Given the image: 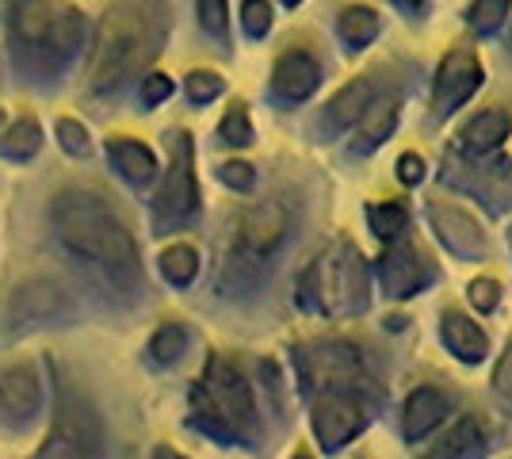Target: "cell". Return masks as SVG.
<instances>
[{
	"label": "cell",
	"mask_w": 512,
	"mask_h": 459,
	"mask_svg": "<svg viewBox=\"0 0 512 459\" xmlns=\"http://www.w3.org/2000/svg\"><path fill=\"white\" fill-rule=\"evenodd\" d=\"M398 180L402 184H421L425 180V161L417 153H402L398 157Z\"/></svg>",
	"instance_id": "cell-37"
},
{
	"label": "cell",
	"mask_w": 512,
	"mask_h": 459,
	"mask_svg": "<svg viewBox=\"0 0 512 459\" xmlns=\"http://www.w3.org/2000/svg\"><path fill=\"white\" fill-rule=\"evenodd\" d=\"M188 345H192V333L180 326V322H165V326L153 329L150 337V360L157 364V368H172L184 352H188Z\"/></svg>",
	"instance_id": "cell-26"
},
{
	"label": "cell",
	"mask_w": 512,
	"mask_h": 459,
	"mask_svg": "<svg viewBox=\"0 0 512 459\" xmlns=\"http://www.w3.org/2000/svg\"><path fill=\"white\" fill-rule=\"evenodd\" d=\"M444 341H448V349L459 356V360H467V364H478L486 349H490V341H486V333L474 326L470 318L463 314H444Z\"/></svg>",
	"instance_id": "cell-21"
},
{
	"label": "cell",
	"mask_w": 512,
	"mask_h": 459,
	"mask_svg": "<svg viewBox=\"0 0 512 459\" xmlns=\"http://www.w3.org/2000/svg\"><path fill=\"white\" fill-rule=\"evenodd\" d=\"M222 92H226V81H222L214 69H192V73L184 77V96H188V104H195V108L214 104Z\"/></svg>",
	"instance_id": "cell-30"
},
{
	"label": "cell",
	"mask_w": 512,
	"mask_h": 459,
	"mask_svg": "<svg viewBox=\"0 0 512 459\" xmlns=\"http://www.w3.org/2000/svg\"><path fill=\"white\" fill-rule=\"evenodd\" d=\"M482 85V66L470 50H455L448 62L440 66L436 77V111H451L467 100L474 88Z\"/></svg>",
	"instance_id": "cell-14"
},
{
	"label": "cell",
	"mask_w": 512,
	"mask_h": 459,
	"mask_svg": "<svg viewBox=\"0 0 512 459\" xmlns=\"http://www.w3.org/2000/svg\"><path fill=\"white\" fill-rule=\"evenodd\" d=\"M318 85L321 66L306 50H287L276 58V69H272V100L276 104H302L318 92Z\"/></svg>",
	"instance_id": "cell-11"
},
{
	"label": "cell",
	"mask_w": 512,
	"mask_h": 459,
	"mask_svg": "<svg viewBox=\"0 0 512 459\" xmlns=\"http://www.w3.org/2000/svg\"><path fill=\"white\" fill-rule=\"evenodd\" d=\"M279 4H287V8H299L302 0H279Z\"/></svg>",
	"instance_id": "cell-40"
},
{
	"label": "cell",
	"mask_w": 512,
	"mask_h": 459,
	"mask_svg": "<svg viewBox=\"0 0 512 459\" xmlns=\"http://www.w3.org/2000/svg\"><path fill=\"white\" fill-rule=\"evenodd\" d=\"M218 138L226 142V146H234V150H245V146H253L256 142V131H253V119H249V108L234 100L226 115H222V123H218Z\"/></svg>",
	"instance_id": "cell-28"
},
{
	"label": "cell",
	"mask_w": 512,
	"mask_h": 459,
	"mask_svg": "<svg viewBox=\"0 0 512 459\" xmlns=\"http://www.w3.org/2000/svg\"><path fill=\"white\" fill-rule=\"evenodd\" d=\"M92 444H96V433H92L88 410H81L77 402L65 398L62 414L54 421L39 459H92Z\"/></svg>",
	"instance_id": "cell-10"
},
{
	"label": "cell",
	"mask_w": 512,
	"mask_h": 459,
	"mask_svg": "<svg viewBox=\"0 0 512 459\" xmlns=\"http://www.w3.org/2000/svg\"><path fill=\"white\" fill-rule=\"evenodd\" d=\"M505 12H509V0H478V4H474V12H470V20L478 23L482 31H493Z\"/></svg>",
	"instance_id": "cell-35"
},
{
	"label": "cell",
	"mask_w": 512,
	"mask_h": 459,
	"mask_svg": "<svg viewBox=\"0 0 512 459\" xmlns=\"http://www.w3.org/2000/svg\"><path fill=\"white\" fill-rule=\"evenodd\" d=\"M43 150V123L31 119V115H20L12 119L4 131H0V157L12 161V165H27L35 161Z\"/></svg>",
	"instance_id": "cell-18"
},
{
	"label": "cell",
	"mask_w": 512,
	"mask_h": 459,
	"mask_svg": "<svg viewBox=\"0 0 512 459\" xmlns=\"http://www.w3.org/2000/svg\"><path fill=\"white\" fill-rule=\"evenodd\" d=\"M54 138H58V146H62L65 157H73V161H88L92 153H96V142H92V134L81 119H73V115H62L58 123H54Z\"/></svg>",
	"instance_id": "cell-27"
},
{
	"label": "cell",
	"mask_w": 512,
	"mask_h": 459,
	"mask_svg": "<svg viewBox=\"0 0 512 459\" xmlns=\"http://www.w3.org/2000/svg\"><path fill=\"white\" fill-rule=\"evenodd\" d=\"M153 459H184V456L172 452V448H165V444H157V448H153Z\"/></svg>",
	"instance_id": "cell-39"
},
{
	"label": "cell",
	"mask_w": 512,
	"mask_h": 459,
	"mask_svg": "<svg viewBox=\"0 0 512 459\" xmlns=\"http://www.w3.org/2000/svg\"><path fill=\"white\" fill-rule=\"evenodd\" d=\"M218 180H222L226 188H234V192H253L256 169L249 161H226V165H218Z\"/></svg>",
	"instance_id": "cell-34"
},
{
	"label": "cell",
	"mask_w": 512,
	"mask_h": 459,
	"mask_svg": "<svg viewBox=\"0 0 512 459\" xmlns=\"http://www.w3.org/2000/svg\"><path fill=\"white\" fill-rule=\"evenodd\" d=\"M4 127H8V123H4V111H0V131H4Z\"/></svg>",
	"instance_id": "cell-42"
},
{
	"label": "cell",
	"mask_w": 512,
	"mask_h": 459,
	"mask_svg": "<svg viewBox=\"0 0 512 459\" xmlns=\"http://www.w3.org/2000/svg\"><path fill=\"white\" fill-rule=\"evenodd\" d=\"M172 92H176V85H172V77L169 73H161V69H150L142 81H138V104L146 111L153 108H161L165 100H169Z\"/></svg>",
	"instance_id": "cell-32"
},
{
	"label": "cell",
	"mask_w": 512,
	"mask_h": 459,
	"mask_svg": "<svg viewBox=\"0 0 512 459\" xmlns=\"http://www.w3.org/2000/svg\"><path fill=\"white\" fill-rule=\"evenodd\" d=\"M169 169L153 192L150 222L157 234H172L199 215V176H195V138L188 131L169 134Z\"/></svg>",
	"instance_id": "cell-7"
},
{
	"label": "cell",
	"mask_w": 512,
	"mask_h": 459,
	"mask_svg": "<svg viewBox=\"0 0 512 459\" xmlns=\"http://www.w3.org/2000/svg\"><path fill=\"white\" fill-rule=\"evenodd\" d=\"M192 421L218 440H241L253 433V391L234 360H226L222 352L207 360L203 379L192 387Z\"/></svg>",
	"instance_id": "cell-5"
},
{
	"label": "cell",
	"mask_w": 512,
	"mask_h": 459,
	"mask_svg": "<svg viewBox=\"0 0 512 459\" xmlns=\"http://www.w3.org/2000/svg\"><path fill=\"white\" fill-rule=\"evenodd\" d=\"M428 219H432V226H436V234L444 238V245L455 249V253H463V257H478V253L486 249V234H482V226H478L474 215H467L463 207L444 203V199H432V203H428Z\"/></svg>",
	"instance_id": "cell-13"
},
{
	"label": "cell",
	"mask_w": 512,
	"mask_h": 459,
	"mask_svg": "<svg viewBox=\"0 0 512 459\" xmlns=\"http://www.w3.org/2000/svg\"><path fill=\"white\" fill-rule=\"evenodd\" d=\"M482 425H478V417H459L455 421V429H451L448 437L440 440V448L432 452V459H474L482 456Z\"/></svg>",
	"instance_id": "cell-23"
},
{
	"label": "cell",
	"mask_w": 512,
	"mask_h": 459,
	"mask_svg": "<svg viewBox=\"0 0 512 459\" xmlns=\"http://www.w3.org/2000/svg\"><path fill=\"white\" fill-rule=\"evenodd\" d=\"M8 58L23 85H58L81 58L88 20L77 4L65 0H8Z\"/></svg>",
	"instance_id": "cell-3"
},
{
	"label": "cell",
	"mask_w": 512,
	"mask_h": 459,
	"mask_svg": "<svg viewBox=\"0 0 512 459\" xmlns=\"http://www.w3.org/2000/svg\"><path fill=\"white\" fill-rule=\"evenodd\" d=\"M363 429V406L352 391H321L314 402V433L325 452H337L341 444Z\"/></svg>",
	"instance_id": "cell-8"
},
{
	"label": "cell",
	"mask_w": 512,
	"mask_h": 459,
	"mask_svg": "<svg viewBox=\"0 0 512 459\" xmlns=\"http://www.w3.org/2000/svg\"><path fill=\"white\" fill-rule=\"evenodd\" d=\"M172 31L169 0H111L88 50V96H115L134 77H146Z\"/></svg>",
	"instance_id": "cell-2"
},
{
	"label": "cell",
	"mask_w": 512,
	"mask_h": 459,
	"mask_svg": "<svg viewBox=\"0 0 512 459\" xmlns=\"http://www.w3.org/2000/svg\"><path fill=\"white\" fill-rule=\"evenodd\" d=\"M295 459H310V456H306V452H299V456H295Z\"/></svg>",
	"instance_id": "cell-43"
},
{
	"label": "cell",
	"mask_w": 512,
	"mask_h": 459,
	"mask_svg": "<svg viewBox=\"0 0 512 459\" xmlns=\"http://www.w3.org/2000/svg\"><path fill=\"white\" fill-rule=\"evenodd\" d=\"M509 111L505 108H490L482 111V115H474L467 127H463V142H467L470 150H493V146H501V138H509Z\"/></svg>",
	"instance_id": "cell-22"
},
{
	"label": "cell",
	"mask_w": 512,
	"mask_h": 459,
	"mask_svg": "<svg viewBox=\"0 0 512 459\" xmlns=\"http://www.w3.org/2000/svg\"><path fill=\"white\" fill-rule=\"evenodd\" d=\"M241 27L249 39H264L272 31V4L268 0H241Z\"/></svg>",
	"instance_id": "cell-33"
},
{
	"label": "cell",
	"mask_w": 512,
	"mask_h": 459,
	"mask_svg": "<svg viewBox=\"0 0 512 459\" xmlns=\"http://www.w3.org/2000/svg\"><path fill=\"white\" fill-rule=\"evenodd\" d=\"M371 108V81L367 77H356L329 100L325 108V127L329 131H344V127H356L363 115Z\"/></svg>",
	"instance_id": "cell-17"
},
{
	"label": "cell",
	"mask_w": 512,
	"mask_h": 459,
	"mask_svg": "<svg viewBox=\"0 0 512 459\" xmlns=\"http://www.w3.org/2000/svg\"><path fill=\"white\" fill-rule=\"evenodd\" d=\"M394 123H398V100H379V104H371L367 115L360 119V127H356L352 153L379 150V146L386 142V134L394 131Z\"/></svg>",
	"instance_id": "cell-20"
},
{
	"label": "cell",
	"mask_w": 512,
	"mask_h": 459,
	"mask_svg": "<svg viewBox=\"0 0 512 459\" xmlns=\"http://www.w3.org/2000/svg\"><path fill=\"white\" fill-rule=\"evenodd\" d=\"M195 20L214 43H230V0H195Z\"/></svg>",
	"instance_id": "cell-29"
},
{
	"label": "cell",
	"mask_w": 512,
	"mask_h": 459,
	"mask_svg": "<svg viewBox=\"0 0 512 459\" xmlns=\"http://www.w3.org/2000/svg\"><path fill=\"white\" fill-rule=\"evenodd\" d=\"M39 406H43V383L35 364H12L0 375V414L23 425L39 414Z\"/></svg>",
	"instance_id": "cell-12"
},
{
	"label": "cell",
	"mask_w": 512,
	"mask_h": 459,
	"mask_svg": "<svg viewBox=\"0 0 512 459\" xmlns=\"http://www.w3.org/2000/svg\"><path fill=\"white\" fill-rule=\"evenodd\" d=\"M432 280L425 257L413 249V245H402V249H390L383 261V287L390 295L406 299V295H417L421 287Z\"/></svg>",
	"instance_id": "cell-16"
},
{
	"label": "cell",
	"mask_w": 512,
	"mask_h": 459,
	"mask_svg": "<svg viewBox=\"0 0 512 459\" xmlns=\"http://www.w3.org/2000/svg\"><path fill=\"white\" fill-rule=\"evenodd\" d=\"M470 303L478 306L482 314H490L493 306L501 303V287L493 284V280H474L470 284Z\"/></svg>",
	"instance_id": "cell-36"
},
{
	"label": "cell",
	"mask_w": 512,
	"mask_h": 459,
	"mask_svg": "<svg viewBox=\"0 0 512 459\" xmlns=\"http://www.w3.org/2000/svg\"><path fill=\"white\" fill-rule=\"evenodd\" d=\"M302 303L321 314H360L367 306V268L352 245H333L302 276Z\"/></svg>",
	"instance_id": "cell-6"
},
{
	"label": "cell",
	"mask_w": 512,
	"mask_h": 459,
	"mask_svg": "<svg viewBox=\"0 0 512 459\" xmlns=\"http://www.w3.org/2000/svg\"><path fill=\"white\" fill-rule=\"evenodd\" d=\"M493 383H497V391H501L512 402V349L505 352V360L497 364V375H493Z\"/></svg>",
	"instance_id": "cell-38"
},
{
	"label": "cell",
	"mask_w": 512,
	"mask_h": 459,
	"mask_svg": "<svg viewBox=\"0 0 512 459\" xmlns=\"http://www.w3.org/2000/svg\"><path fill=\"white\" fill-rule=\"evenodd\" d=\"M379 27H383V23H379V12L356 4V8H344L341 12L337 35H341V43L348 46V50H363V46L379 35Z\"/></svg>",
	"instance_id": "cell-24"
},
{
	"label": "cell",
	"mask_w": 512,
	"mask_h": 459,
	"mask_svg": "<svg viewBox=\"0 0 512 459\" xmlns=\"http://www.w3.org/2000/svg\"><path fill=\"white\" fill-rule=\"evenodd\" d=\"M367 222H371V230H375L379 238L394 241L406 230L409 215L402 203H375V207H367Z\"/></svg>",
	"instance_id": "cell-31"
},
{
	"label": "cell",
	"mask_w": 512,
	"mask_h": 459,
	"mask_svg": "<svg viewBox=\"0 0 512 459\" xmlns=\"http://www.w3.org/2000/svg\"><path fill=\"white\" fill-rule=\"evenodd\" d=\"M107 161H111V169L127 180L130 188H146L153 176H157V153L146 146V142H138V138H127V134H115V138H107Z\"/></svg>",
	"instance_id": "cell-15"
},
{
	"label": "cell",
	"mask_w": 512,
	"mask_h": 459,
	"mask_svg": "<svg viewBox=\"0 0 512 459\" xmlns=\"http://www.w3.org/2000/svg\"><path fill=\"white\" fill-rule=\"evenodd\" d=\"M46 219H50L58 245L96 284H107L123 295L142 291L138 241L104 192L85 188V184H65L50 196Z\"/></svg>",
	"instance_id": "cell-1"
},
{
	"label": "cell",
	"mask_w": 512,
	"mask_h": 459,
	"mask_svg": "<svg viewBox=\"0 0 512 459\" xmlns=\"http://www.w3.org/2000/svg\"><path fill=\"white\" fill-rule=\"evenodd\" d=\"M291 207L283 199H260L253 207H245L234 219L230 245L222 249L218 264V291H245L260 280V272L268 261L283 249V241L291 238Z\"/></svg>",
	"instance_id": "cell-4"
},
{
	"label": "cell",
	"mask_w": 512,
	"mask_h": 459,
	"mask_svg": "<svg viewBox=\"0 0 512 459\" xmlns=\"http://www.w3.org/2000/svg\"><path fill=\"white\" fill-rule=\"evenodd\" d=\"M398 4H406V8H417V4H421V0H398Z\"/></svg>",
	"instance_id": "cell-41"
},
{
	"label": "cell",
	"mask_w": 512,
	"mask_h": 459,
	"mask_svg": "<svg viewBox=\"0 0 512 459\" xmlns=\"http://www.w3.org/2000/svg\"><path fill=\"white\" fill-rule=\"evenodd\" d=\"M302 375L310 383H318L321 391H348L352 379H360V360L348 345L325 341V345H310L299 356Z\"/></svg>",
	"instance_id": "cell-9"
},
{
	"label": "cell",
	"mask_w": 512,
	"mask_h": 459,
	"mask_svg": "<svg viewBox=\"0 0 512 459\" xmlns=\"http://www.w3.org/2000/svg\"><path fill=\"white\" fill-rule=\"evenodd\" d=\"M444 417H448V394H440L436 387L413 391L406 402V437L413 440L428 437Z\"/></svg>",
	"instance_id": "cell-19"
},
{
	"label": "cell",
	"mask_w": 512,
	"mask_h": 459,
	"mask_svg": "<svg viewBox=\"0 0 512 459\" xmlns=\"http://www.w3.org/2000/svg\"><path fill=\"white\" fill-rule=\"evenodd\" d=\"M157 268H161L165 284L188 287V284H195V276H199V253H195V245L176 241V245H169V249L157 257Z\"/></svg>",
	"instance_id": "cell-25"
}]
</instances>
